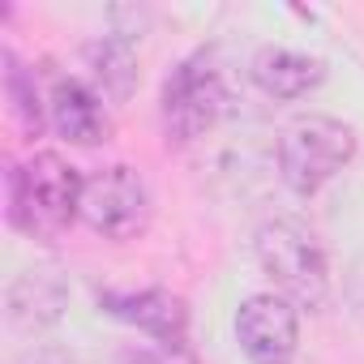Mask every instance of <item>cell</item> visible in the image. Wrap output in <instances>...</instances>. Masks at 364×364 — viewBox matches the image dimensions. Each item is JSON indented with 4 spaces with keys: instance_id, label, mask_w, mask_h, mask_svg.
Instances as JSON below:
<instances>
[{
    "instance_id": "cell-1",
    "label": "cell",
    "mask_w": 364,
    "mask_h": 364,
    "mask_svg": "<svg viewBox=\"0 0 364 364\" xmlns=\"http://www.w3.org/2000/svg\"><path fill=\"white\" fill-rule=\"evenodd\" d=\"M82 185L69 159L52 150L31 154L9 171V223L31 240H56L82 219Z\"/></svg>"
},
{
    "instance_id": "cell-2",
    "label": "cell",
    "mask_w": 364,
    "mask_h": 364,
    "mask_svg": "<svg viewBox=\"0 0 364 364\" xmlns=\"http://www.w3.org/2000/svg\"><path fill=\"white\" fill-rule=\"evenodd\" d=\"M253 257L262 274L296 309H321L330 296V266L321 240L296 219H266L253 236Z\"/></svg>"
},
{
    "instance_id": "cell-3",
    "label": "cell",
    "mask_w": 364,
    "mask_h": 364,
    "mask_svg": "<svg viewBox=\"0 0 364 364\" xmlns=\"http://www.w3.org/2000/svg\"><path fill=\"white\" fill-rule=\"evenodd\" d=\"M355 159V129L338 116L309 112L279 133V180L296 198L321 193Z\"/></svg>"
},
{
    "instance_id": "cell-4",
    "label": "cell",
    "mask_w": 364,
    "mask_h": 364,
    "mask_svg": "<svg viewBox=\"0 0 364 364\" xmlns=\"http://www.w3.org/2000/svg\"><path fill=\"white\" fill-rule=\"evenodd\" d=\"M223 107H228V86H223V73L215 69V60L206 52L180 60L171 69V77L163 82V95H159L163 133H167V141H180V146L198 141L206 129H215Z\"/></svg>"
},
{
    "instance_id": "cell-5",
    "label": "cell",
    "mask_w": 364,
    "mask_h": 364,
    "mask_svg": "<svg viewBox=\"0 0 364 364\" xmlns=\"http://www.w3.org/2000/svg\"><path fill=\"white\" fill-rule=\"evenodd\" d=\"M82 223L103 240H133L137 232H146V223H150L146 180L124 163H112V167H99L95 176H86Z\"/></svg>"
},
{
    "instance_id": "cell-6",
    "label": "cell",
    "mask_w": 364,
    "mask_h": 364,
    "mask_svg": "<svg viewBox=\"0 0 364 364\" xmlns=\"http://www.w3.org/2000/svg\"><path fill=\"white\" fill-rule=\"evenodd\" d=\"M236 343L253 364H291L300 351V309L279 291H253L236 309Z\"/></svg>"
},
{
    "instance_id": "cell-7",
    "label": "cell",
    "mask_w": 364,
    "mask_h": 364,
    "mask_svg": "<svg viewBox=\"0 0 364 364\" xmlns=\"http://www.w3.org/2000/svg\"><path fill=\"white\" fill-rule=\"evenodd\" d=\"M65 309H69V279L60 266H48V262L26 266L5 291V321L22 338L52 330L65 317Z\"/></svg>"
},
{
    "instance_id": "cell-8",
    "label": "cell",
    "mask_w": 364,
    "mask_h": 364,
    "mask_svg": "<svg viewBox=\"0 0 364 364\" xmlns=\"http://www.w3.org/2000/svg\"><path fill=\"white\" fill-rule=\"evenodd\" d=\"M103 309L129 326H137L141 334L167 343V347H180L185 343V330H189V313H185V300L163 291V287H133V291H103Z\"/></svg>"
},
{
    "instance_id": "cell-9",
    "label": "cell",
    "mask_w": 364,
    "mask_h": 364,
    "mask_svg": "<svg viewBox=\"0 0 364 364\" xmlns=\"http://www.w3.org/2000/svg\"><path fill=\"white\" fill-rule=\"evenodd\" d=\"M48 116L52 129L73 141V146H95L107 137V112H103V95L77 77H60L48 95Z\"/></svg>"
},
{
    "instance_id": "cell-10",
    "label": "cell",
    "mask_w": 364,
    "mask_h": 364,
    "mask_svg": "<svg viewBox=\"0 0 364 364\" xmlns=\"http://www.w3.org/2000/svg\"><path fill=\"white\" fill-rule=\"evenodd\" d=\"M249 73H253V82H257L262 95L291 103V99L313 95L326 82V60H317L309 52H296V48H262L253 56Z\"/></svg>"
},
{
    "instance_id": "cell-11",
    "label": "cell",
    "mask_w": 364,
    "mask_h": 364,
    "mask_svg": "<svg viewBox=\"0 0 364 364\" xmlns=\"http://www.w3.org/2000/svg\"><path fill=\"white\" fill-rule=\"evenodd\" d=\"M86 69H90V82L103 99L124 103L137 90V77H141L133 35H103V39L86 43Z\"/></svg>"
},
{
    "instance_id": "cell-12",
    "label": "cell",
    "mask_w": 364,
    "mask_h": 364,
    "mask_svg": "<svg viewBox=\"0 0 364 364\" xmlns=\"http://www.w3.org/2000/svg\"><path fill=\"white\" fill-rule=\"evenodd\" d=\"M5 95H9V107H14V120L26 137H39L43 133V95H39V82L35 73L14 56L5 52Z\"/></svg>"
},
{
    "instance_id": "cell-13",
    "label": "cell",
    "mask_w": 364,
    "mask_h": 364,
    "mask_svg": "<svg viewBox=\"0 0 364 364\" xmlns=\"http://www.w3.org/2000/svg\"><path fill=\"white\" fill-rule=\"evenodd\" d=\"M14 364H90V360L82 351H73V347H60V343H35Z\"/></svg>"
}]
</instances>
